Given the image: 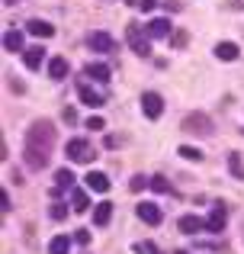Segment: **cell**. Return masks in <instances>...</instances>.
<instances>
[{
  "instance_id": "obj_1",
  "label": "cell",
  "mask_w": 244,
  "mask_h": 254,
  "mask_svg": "<svg viewBox=\"0 0 244 254\" xmlns=\"http://www.w3.org/2000/svg\"><path fill=\"white\" fill-rule=\"evenodd\" d=\"M55 123L51 119H36V123L26 129V148H23V158H26V168L29 171H42L49 164L51 151H55Z\"/></svg>"
},
{
  "instance_id": "obj_2",
  "label": "cell",
  "mask_w": 244,
  "mask_h": 254,
  "mask_svg": "<svg viewBox=\"0 0 244 254\" xmlns=\"http://www.w3.org/2000/svg\"><path fill=\"white\" fill-rule=\"evenodd\" d=\"M180 129L187 132V135H196V138H212L215 126H212V119H209L206 113H187L183 123H180Z\"/></svg>"
},
{
  "instance_id": "obj_3",
  "label": "cell",
  "mask_w": 244,
  "mask_h": 254,
  "mask_svg": "<svg viewBox=\"0 0 244 254\" xmlns=\"http://www.w3.org/2000/svg\"><path fill=\"white\" fill-rule=\"evenodd\" d=\"M125 39H129V45H132V52H135V55H142V58L151 55V36H148V29H142L138 23H129Z\"/></svg>"
},
{
  "instance_id": "obj_4",
  "label": "cell",
  "mask_w": 244,
  "mask_h": 254,
  "mask_svg": "<svg viewBox=\"0 0 244 254\" xmlns=\"http://www.w3.org/2000/svg\"><path fill=\"white\" fill-rule=\"evenodd\" d=\"M64 151H68V161H74V164H87L90 158H97L87 138H71V142H68V148H64Z\"/></svg>"
},
{
  "instance_id": "obj_5",
  "label": "cell",
  "mask_w": 244,
  "mask_h": 254,
  "mask_svg": "<svg viewBox=\"0 0 244 254\" xmlns=\"http://www.w3.org/2000/svg\"><path fill=\"white\" fill-rule=\"evenodd\" d=\"M142 113L148 119H161V113H164V97L157 90H145L142 93Z\"/></svg>"
},
{
  "instance_id": "obj_6",
  "label": "cell",
  "mask_w": 244,
  "mask_h": 254,
  "mask_svg": "<svg viewBox=\"0 0 244 254\" xmlns=\"http://www.w3.org/2000/svg\"><path fill=\"white\" fill-rule=\"evenodd\" d=\"M77 97H81V103H84V106H90V110H100V106L106 103L100 90H94V87H90V84H84V81L77 84Z\"/></svg>"
},
{
  "instance_id": "obj_7",
  "label": "cell",
  "mask_w": 244,
  "mask_h": 254,
  "mask_svg": "<svg viewBox=\"0 0 244 254\" xmlns=\"http://www.w3.org/2000/svg\"><path fill=\"white\" fill-rule=\"evenodd\" d=\"M87 45H90V52H100V55H109V52L116 49V42H113V36H109V32H90V36H87Z\"/></svg>"
},
{
  "instance_id": "obj_8",
  "label": "cell",
  "mask_w": 244,
  "mask_h": 254,
  "mask_svg": "<svg viewBox=\"0 0 244 254\" xmlns=\"http://www.w3.org/2000/svg\"><path fill=\"white\" fill-rule=\"evenodd\" d=\"M225 219H228V209H225V203H215V206H212V212H209V219H206V229L219 235V232L225 229Z\"/></svg>"
},
{
  "instance_id": "obj_9",
  "label": "cell",
  "mask_w": 244,
  "mask_h": 254,
  "mask_svg": "<svg viewBox=\"0 0 244 254\" xmlns=\"http://www.w3.org/2000/svg\"><path fill=\"white\" fill-rule=\"evenodd\" d=\"M135 212H138V219H142V222H148V225H161V219H164L161 206H154V203H138Z\"/></svg>"
},
{
  "instance_id": "obj_10",
  "label": "cell",
  "mask_w": 244,
  "mask_h": 254,
  "mask_svg": "<svg viewBox=\"0 0 244 254\" xmlns=\"http://www.w3.org/2000/svg\"><path fill=\"white\" fill-rule=\"evenodd\" d=\"M84 184H87V190H94V193H106L109 190V177L103 171H90L87 177H84Z\"/></svg>"
},
{
  "instance_id": "obj_11",
  "label": "cell",
  "mask_w": 244,
  "mask_h": 254,
  "mask_svg": "<svg viewBox=\"0 0 244 254\" xmlns=\"http://www.w3.org/2000/svg\"><path fill=\"white\" fill-rule=\"evenodd\" d=\"M42 58H45V49H42V45H29V49L23 52V62H26V68H29V71H39V68H42Z\"/></svg>"
},
{
  "instance_id": "obj_12",
  "label": "cell",
  "mask_w": 244,
  "mask_h": 254,
  "mask_svg": "<svg viewBox=\"0 0 244 254\" xmlns=\"http://www.w3.org/2000/svg\"><path fill=\"white\" fill-rule=\"evenodd\" d=\"M84 74L94 77V81H100V84H106L109 77H113V71H109V64H103V62H90L87 68H84Z\"/></svg>"
},
{
  "instance_id": "obj_13",
  "label": "cell",
  "mask_w": 244,
  "mask_h": 254,
  "mask_svg": "<svg viewBox=\"0 0 244 254\" xmlns=\"http://www.w3.org/2000/svg\"><path fill=\"white\" fill-rule=\"evenodd\" d=\"M109 219H113V203H109V199L97 203V209H94V225H97V229H103V225H109Z\"/></svg>"
},
{
  "instance_id": "obj_14",
  "label": "cell",
  "mask_w": 244,
  "mask_h": 254,
  "mask_svg": "<svg viewBox=\"0 0 244 254\" xmlns=\"http://www.w3.org/2000/svg\"><path fill=\"white\" fill-rule=\"evenodd\" d=\"M170 29H174V26H170V19H164V16H154V19L148 23V36H151V39L170 36Z\"/></svg>"
},
{
  "instance_id": "obj_15",
  "label": "cell",
  "mask_w": 244,
  "mask_h": 254,
  "mask_svg": "<svg viewBox=\"0 0 244 254\" xmlns=\"http://www.w3.org/2000/svg\"><path fill=\"white\" fill-rule=\"evenodd\" d=\"M49 77L51 81H64L68 77V58H61V55H55L49 62Z\"/></svg>"
},
{
  "instance_id": "obj_16",
  "label": "cell",
  "mask_w": 244,
  "mask_h": 254,
  "mask_svg": "<svg viewBox=\"0 0 244 254\" xmlns=\"http://www.w3.org/2000/svg\"><path fill=\"white\" fill-rule=\"evenodd\" d=\"M177 225H180L183 235H196V232L206 229V222H202L199 216H180V222H177Z\"/></svg>"
},
{
  "instance_id": "obj_17",
  "label": "cell",
  "mask_w": 244,
  "mask_h": 254,
  "mask_svg": "<svg viewBox=\"0 0 244 254\" xmlns=\"http://www.w3.org/2000/svg\"><path fill=\"white\" fill-rule=\"evenodd\" d=\"M3 49L6 52H26L23 49V32L19 29H6L3 32Z\"/></svg>"
},
{
  "instance_id": "obj_18",
  "label": "cell",
  "mask_w": 244,
  "mask_h": 254,
  "mask_svg": "<svg viewBox=\"0 0 244 254\" xmlns=\"http://www.w3.org/2000/svg\"><path fill=\"white\" fill-rule=\"evenodd\" d=\"M26 29H29L32 36H39V39L55 36V26H51V23H45V19H29V26H26Z\"/></svg>"
},
{
  "instance_id": "obj_19",
  "label": "cell",
  "mask_w": 244,
  "mask_h": 254,
  "mask_svg": "<svg viewBox=\"0 0 244 254\" xmlns=\"http://www.w3.org/2000/svg\"><path fill=\"white\" fill-rule=\"evenodd\" d=\"M215 58H222V62H235V58H238V45H235V42H219V45H215Z\"/></svg>"
},
{
  "instance_id": "obj_20",
  "label": "cell",
  "mask_w": 244,
  "mask_h": 254,
  "mask_svg": "<svg viewBox=\"0 0 244 254\" xmlns=\"http://www.w3.org/2000/svg\"><path fill=\"white\" fill-rule=\"evenodd\" d=\"M228 171H232L235 180H244V158H241V151H232V155H228Z\"/></svg>"
},
{
  "instance_id": "obj_21",
  "label": "cell",
  "mask_w": 244,
  "mask_h": 254,
  "mask_svg": "<svg viewBox=\"0 0 244 254\" xmlns=\"http://www.w3.org/2000/svg\"><path fill=\"white\" fill-rule=\"evenodd\" d=\"M71 251V238L68 235H55L49 242V254H68Z\"/></svg>"
},
{
  "instance_id": "obj_22",
  "label": "cell",
  "mask_w": 244,
  "mask_h": 254,
  "mask_svg": "<svg viewBox=\"0 0 244 254\" xmlns=\"http://www.w3.org/2000/svg\"><path fill=\"white\" fill-rule=\"evenodd\" d=\"M87 206H90V199H87V193H84V190L71 193V209H74V212H87Z\"/></svg>"
},
{
  "instance_id": "obj_23",
  "label": "cell",
  "mask_w": 244,
  "mask_h": 254,
  "mask_svg": "<svg viewBox=\"0 0 244 254\" xmlns=\"http://www.w3.org/2000/svg\"><path fill=\"white\" fill-rule=\"evenodd\" d=\"M55 187H61V190L74 187V174H71V168H61V171H55Z\"/></svg>"
},
{
  "instance_id": "obj_24",
  "label": "cell",
  "mask_w": 244,
  "mask_h": 254,
  "mask_svg": "<svg viewBox=\"0 0 244 254\" xmlns=\"http://www.w3.org/2000/svg\"><path fill=\"white\" fill-rule=\"evenodd\" d=\"M177 155L187 158V161H202V151L193 148V145H180V148H177Z\"/></svg>"
},
{
  "instance_id": "obj_25",
  "label": "cell",
  "mask_w": 244,
  "mask_h": 254,
  "mask_svg": "<svg viewBox=\"0 0 244 254\" xmlns=\"http://www.w3.org/2000/svg\"><path fill=\"white\" fill-rule=\"evenodd\" d=\"M49 216L55 219V222H61V219H68V203H51V209H49Z\"/></svg>"
},
{
  "instance_id": "obj_26",
  "label": "cell",
  "mask_w": 244,
  "mask_h": 254,
  "mask_svg": "<svg viewBox=\"0 0 244 254\" xmlns=\"http://www.w3.org/2000/svg\"><path fill=\"white\" fill-rule=\"evenodd\" d=\"M145 187H151V177H145V174H135V177L129 180V190H132V193L145 190Z\"/></svg>"
},
{
  "instance_id": "obj_27",
  "label": "cell",
  "mask_w": 244,
  "mask_h": 254,
  "mask_svg": "<svg viewBox=\"0 0 244 254\" xmlns=\"http://www.w3.org/2000/svg\"><path fill=\"white\" fill-rule=\"evenodd\" d=\"M151 187H154L157 193H170V184H167V177H161V174H154V177H151Z\"/></svg>"
},
{
  "instance_id": "obj_28",
  "label": "cell",
  "mask_w": 244,
  "mask_h": 254,
  "mask_svg": "<svg viewBox=\"0 0 244 254\" xmlns=\"http://www.w3.org/2000/svg\"><path fill=\"white\" fill-rule=\"evenodd\" d=\"M135 251H138V254H161L151 242H138V245H135Z\"/></svg>"
},
{
  "instance_id": "obj_29",
  "label": "cell",
  "mask_w": 244,
  "mask_h": 254,
  "mask_svg": "<svg viewBox=\"0 0 244 254\" xmlns=\"http://www.w3.org/2000/svg\"><path fill=\"white\" fill-rule=\"evenodd\" d=\"M87 129H94V132L106 129V123H103V116H90V119H87Z\"/></svg>"
},
{
  "instance_id": "obj_30",
  "label": "cell",
  "mask_w": 244,
  "mask_h": 254,
  "mask_svg": "<svg viewBox=\"0 0 244 254\" xmlns=\"http://www.w3.org/2000/svg\"><path fill=\"white\" fill-rule=\"evenodd\" d=\"M74 242H77V245H90V232H87V229H77V232H74Z\"/></svg>"
},
{
  "instance_id": "obj_31",
  "label": "cell",
  "mask_w": 244,
  "mask_h": 254,
  "mask_svg": "<svg viewBox=\"0 0 244 254\" xmlns=\"http://www.w3.org/2000/svg\"><path fill=\"white\" fill-rule=\"evenodd\" d=\"M154 3H157V0H138V6H142L145 13H151V10H154Z\"/></svg>"
},
{
  "instance_id": "obj_32",
  "label": "cell",
  "mask_w": 244,
  "mask_h": 254,
  "mask_svg": "<svg viewBox=\"0 0 244 254\" xmlns=\"http://www.w3.org/2000/svg\"><path fill=\"white\" fill-rule=\"evenodd\" d=\"M0 209H3V212H10V196H6V190L0 193Z\"/></svg>"
},
{
  "instance_id": "obj_33",
  "label": "cell",
  "mask_w": 244,
  "mask_h": 254,
  "mask_svg": "<svg viewBox=\"0 0 244 254\" xmlns=\"http://www.w3.org/2000/svg\"><path fill=\"white\" fill-rule=\"evenodd\" d=\"M3 3H10V6H13V3H19V0H3Z\"/></svg>"
},
{
  "instance_id": "obj_34",
  "label": "cell",
  "mask_w": 244,
  "mask_h": 254,
  "mask_svg": "<svg viewBox=\"0 0 244 254\" xmlns=\"http://www.w3.org/2000/svg\"><path fill=\"white\" fill-rule=\"evenodd\" d=\"M241 238H244V219H241Z\"/></svg>"
},
{
  "instance_id": "obj_35",
  "label": "cell",
  "mask_w": 244,
  "mask_h": 254,
  "mask_svg": "<svg viewBox=\"0 0 244 254\" xmlns=\"http://www.w3.org/2000/svg\"><path fill=\"white\" fill-rule=\"evenodd\" d=\"M241 132H244V129H241Z\"/></svg>"
}]
</instances>
